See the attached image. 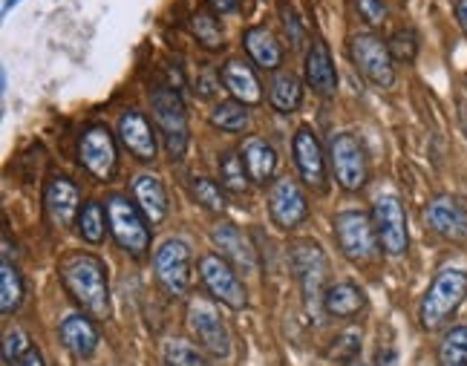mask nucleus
<instances>
[{
    "mask_svg": "<svg viewBox=\"0 0 467 366\" xmlns=\"http://www.w3.org/2000/svg\"><path fill=\"white\" fill-rule=\"evenodd\" d=\"M150 104H153V121L159 127V133L165 136L168 153L173 159H182L188 148V113L182 99L171 87H156L150 93Z\"/></svg>",
    "mask_w": 467,
    "mask_h": 366,
    "instance_id": "nucleus-5",
    "label": "nucleus"
},
{
    "mask_svg": "<svg viewBox=\"0 0 467 366\" xmlns=\"http://www.w3.org/2000/svg\"><path fill=\"white\" fill-rule=\"evenodd\" d=\"M240 156L245 162L248 179L254 182V185H268V182L275 179L277 164H280L275 144H268L265 139H245L240 148Z\"/></svg>",
    "mask_w": 467,
    "mask_h": 366,
    "instance_id": "nucleus-21",
    "label": "nucleus"
},
{
    "mask_svg": "<svg viewBox=\"0 0 467 366\" xmlns=\"http://www.w3.org/2000/svg\"><path fill=\"white\" fill-rule=\"evenodd\" d=\"M439 366H467V326H453L441 338Z\"/></svg>",
    "mask_w": 467,
    "mask_h": 366,
    "instance_id": "nucleus-33",
    "label": "nucleus"
},
{
    "mask_svg": "<svg viewBox=\"0 0 467 366\" xmlns=\"http://www.w3.org/2000/svg\"><path fill=\"white\" fill-rule=\"evenodd\" d=\"M107 219H110L113 240L133 257H145L150 248V228L148 216L139 211V205L130 203L128 196L113 193L107 199Z\"/></svg>",
    "mask_w": 467,
    "mask_h": 366,
    "instance_id": "nucleus-3",
    "label": "nucleus"
},
{
    "mask_svg": "<svg viewBox=\"0 0 467 366\" xmlns=\"http://www.w3.org/2000/svg\"><path fill=\"white\" fill-rule=\"evenodd\" d=\"M156 280L171 298H185L191 288V248L182 240H165L159 246L156 257Z\"/></svg>",
    "mask_w": 467,
    "mask_h": 366,
    "instance_id": "nucleus-12",
    "label": "nucleus"
},
{
    "mask_svg": "<svg viewBox=\"0 0 467 366\" xmlns=\"http://www.w3.org/2000/svg\"><path fill=\"white\" fill-rule=\"evenodd\" d=\"M223 84L228 87V93L243 104H260L263 101V87H260L257 72L243 58H231L223 67Z\"/></svg>",
    "mask_w": 467,
    "mask_h": 366,
    "instance_id": "nucleus-22",
    "label": "nucleus"
},
{
    "mask_svg": "<svg viewBox=\"0 0 467 366\" xmlns=\"http://www.w3.org/2000/svg\"><path fill=\"white\" fill-rule=\"evenodd\" d=\"M200 277L208 288V295L234 308V312H240V308L248 306V295H245V286L240 280L237 268H234L228 260H223L220 254H205L200 260Z\"/></svg>",
    "mask_w": 467,
    "mask_h": 366,
    "instance_id": "nucleus-10",
    "label": "nucleus"
},
{
    "mask_svg": "<svg viewBox=\"0 0 467 366\" xmlns=\"http://www.w3.org/2000/svg\"><path fill=\"white\" fill-rule=\"evenodd\" d=\"M364 306H367V298L355 283H332L327 288V295H323V308H327L329 318H340V320L355 318V315H361Z\"/></svg>",
    "mask_w": 467,
    "mask_h": 366,
    "instance_id": "nucleus-26",
    "label": "nucleus"
},
{
    "mask_svg": "<svg viewBox=\"0 0 467 366\" xmlns=\"http://www.w3.org/2000/svg\"><path fill=\"white\" fill-rule=\"evenodd\" d=\"M188 29L205 49H223L225 47V32L217 21V15H213L211 9H196L188 21Z\"/></svg>",
    "mask_w": 467,
    "mask_h": 366,
    "instance_id": "nucleus-29",
    "label": "nucleus"
},
{
    "mask_svg": "<svg viewBox=\"0 0 467 366\" xmlns=\"http://www.w3.org/2000/svg\"><path fill=\"white\" fill-rule=\"evenodd\" d=\"M289 260H292L295 277L303 288V298L312 303V300L327 295L323 286H327V280H329V260H327V254H323L320 243L295 240L289 246Z\"/></svg>",
    "mask_w": 467,
    "mask_h": 366,
    "instance_id": "nucleus-9",
    "label": "nucleus"
},
{
    "mask_svg": "<svg viewBox=\"0 0 467 366\" xmlns=\"http://www.w3.org/2000/svg\"><path fill=\"white\" fill-rule=\"evenodd\" d=\"M303 72H306V84L317 96L329 99L337 93V69L329 55V47L323 41H315L312 49L306 52V67H303Z\"/></svg>",
    "mask_w": 467,
    "mask_h": 366,
    "instance_id": "nucleus-20",
    "label": "nucleus"
},
{
    "mask_svg": "<svg viewBox=\"0 0 467 366\" xmlns=\"http://www.w3.org/2000/svg\"><path fill=\"white\" fill-rule=\"evenodd\" d=\"M24 295H26V286H24L21 271H17L12 260L4 257V268H0V312L15 315L24 303Z\"/></svg>",
    "mask_w": 467,
    "mask_h": 366,
    "instance_id": "nucleus-28",
    "label": "nucleus"
},
{
    "mask_svg": "<svg viewBox=\"0 0 467 366\" xmlns=\"http://www.w3.org/2000/svg\"><path fill=\"white\" fill-rule=\"evenodd\" d=\"M361 340L364 338H361L358 329H347V332H340V335L332 338L329 350H327V358L335 361V363L349 366V363H355L358 355H361Z\"/></svg>",
    "mask_w": 467,
    "mask_h": 366,
    "instance_id": "nucleus-34",
    "label": "nucleus"
},
{
    "mask_svg": "<svg viewBox=\"0 0 467 366\" xmlns=\"http://www.w3.org/2000/svg\"><path fill=\"white\" fill-rule=\"evenodd\" d=\"M9 366H44V355H41L38 350H32V352H26L21 361H15V363H9Z\"/></svg>",
    "mask_w": 467,
    "mask_h": 366,
    "instance_id": "nucleus-42",
    "label": "nucleus"
},
{
    "mask_svg": "<svg viewBox=\"0 0 467 366\" xmlns=\"http://www.w3.org/2000/svg\"><path fill=\"white\" fill-rule=\"evenodd\" d=\"M211 240H213V246H217L220 257L237 268V274H257V268H260L257 248L251 246V240L240 231V225L220 223L211 231Z\"/></svg>",
    "mask_w": 467,
    "mask_h": 366,
    "instance_id": "nucleus-17",
    "label": "nucleus"
},
{
    "mask_svg": "<svg viewBox=\"0 0 467 366\" xmlns=\"http://www.w3.org/2000/svg\"><path fill=\"white\" fill-rule=\"evenodd\" d=\"M133 196H136V205L139 211L148 216L150 225H159L161 219L168 216V193L161 179L150 176V173H141L133 179Z\"/></svg>",
    "mask_w": 467,
    "mask_h": 366,
    "instance_id": "nucleus-24",
    "label": "nucleus"
},
{
    "mask_svg": "<svg viewBox=\"0 0 467 366\" xmlns=\"http://www.w3.org/2000/svg\"><path fill=\"white\" fill-rule=\"evenodd\" d=\"M280 17H283V29H285V35H289V41L295 47H303V38H306V32H303V26H300L297 12L289 4H280Z\"/></svg>",
    "mask_w": 467,
    "mask_h": 366,
    "instance_id": "nucleus-39",
    "label": "nucleus"
},
{
    "mask_svg": "<svg viewBox=\"0 0 467 366\" xmlns=\"http://www.w3.org/2000/svg\"><path fill=\"white\" fill-rule=\"evenodd\" d=\"M355 9L369 26L384 24V17H387V6L381 4V0H355Z\"/></svg>",
    "mask_w": 467,
    "mask_h": 366,
    "instance_id": "nucleus-40",
    "label": "nucleus"
},
{
    "mask_svg": "<svg viewBox=\"0 0 467 366\" xmlns=\"http://www.w3.org/2000/svg\"><path fill=\"white\" fill-rule=\"evenodd\" d=\"M119 139H121L124 148L130 151V156L139 159V162H153L156 153H159L153 127L145 119V113H139V110H128V113H121V119H119Z\"/></svg>",
    "mask_w": 467,
    "mask_h": 366,
    "instance_id": "nucleus-18",
    "label": "nucleus"
},
{
    "mask_svg": "<svg viewBox=\"0 0 467 366\" xmlns=\"http://www.w3.org/2000/svg\"><path fill=\"white\" fill-rule=\"evenodd\" d=\"M78 159L84 168L93 173L96 179L107 182L113 179L116 173V164H119V151H116V139L113 133L107 131V127L96 124L89 127V131L81 136V144H78Z\"/></svg>",
    "mask_w": 467,
    "mask_h": 366,
    "instance_id": "nucleus-14",
    "label": "nucleus"
},
{
    "mask_svg": "<svg viewBox=\"0 0 467 366\" xmlns=\"http://www.w3.org/2000/svg\"><path fill=\"white\" fill-rule=\"evenodd\" d=\"M44 211L56 228H69L73 225V219H78V214H81L78 188L64 176L49 179V185L44 191Z\"/></svg>",
    "mask_w": 467,
    "mask_h": 366,
    "instance_id": "nucleus-19",
    "label": "nucleus"
},
{
    "mask_svg": "<svg viewBox=\"0 0 467 366\" xmlns=\"http://www.w3.org/2000/svg\"><path fill=\"white\" fill-rule=\"evenodd\" d=\"M191 193H193V199H196V203H200L205 211H211V214L225 211V196H223L220 182H213V179H208V176H193V179H191Z\"/></svg>",
    "mask_w": 467,
    "mask_h": 366,
    "instance_id": "nucleus-35",
    "label": "nucleus"
},
{
    "mask_svg": "<svg viewBox=\"0 0 467 366\" xmlns=\"http://www.w3.org/2000/svg\"><path fill=\"white\" fill-rule=\"evenodd\" d=\"M32 350H35V346L29 343V335L24 332V329H9L6 338H4V361L6 363L21 361Z\"/></svg>",
    "mask_w": 467,
    "mask_h": 366,
    "instance_id": "nucleus-38",
    "label": "nucleus"
},
{
    "mask_svg": "<svg viewBox=\"0 0 467 366\" xmlns=\"http://www.w3.org/2000/svg\"><path fill=\"white\" fill-rule=\"evenodd\" d=\"M329 164L344 191H361L369 179L367 153L352 133H335L329 139Z\"/></svg>",
    "mask_w": 467,
    "mask_h": 366,
    "instance_id": "nucleus-7",
    "label": "nucleus"
},
{
    "mask_svg": "<svg viewBox=\"0 0 467 366\" xmlns=\"http://www.w3.org/2000/svg\"><path fill=\"white\" fill-rule=\"evenodd\" d=\"M220 182L223 188L231 191V193H245L248 191V171H245V162L240 153L234 151H225L220 156Z\"/></svg>",
    "mask_w": 467,
    "mask_h": 366,
    "instance_id": "nucleus-32",
    "label": "nucleus"
},
{
    "mask_svg": "<svg viewBox=\"0 0 467 366\" xmlns=\"http://www.w3.org/2000/svg\"><path fill=\"white\" fill-rule=\"evenodd\" d=\"M456 17H459L462 29L467 32V0H456Z\"/></svg>",
    "mask_w": 467,
    "mask_h": 366,
    "instance_id": "nucleus-43",
    "label": "nucleus"
},
{
    "mask_svg": "<svg viewBox=\"0 0 467 366\" xmlns=\"http://www.w3.org/2000/svg\"><path fill=\"white\" fill-rule=\"evenodd\" d=\"M292 153H295L300 179L306 182L309 188H317V191L327 188V156H323V148L312 127L306 124L297 127V133L292 139Z\"/></svg>",
    "mask_w": 467,
    "mask_h": 366,
    "instance_id": "nucleus-16",
    "label": "nucleus"
},
{
    "mask_svg": "<svg viewBox=\"0 0 467 366\" xmlns=\"http://www.w3.org/2000/svg\"><path fill=\"white\" fill-rule=\"evenodd\" d=\"M467 298V271L462 268H444L436 274V280L430 283L424 291L421 306H419V318L424 329H439L451 320L459 306Z\"/></svg>",
    "mask_w": 467,
    "mask_h": 366,
    "instance_id": "nucleus-2",
    "label": "nucleus"
},
{
    "mask_svg": "<svg viewBox=\"0 0 467 366\" xmlns=\"http://www.w3.org/2000/svg\"><path fill=\"white\" fill-rule=\"evenodd\" d=\"M15 4H21V0H6V4H4V12H9V9H12Z\"/></svg>",
    "mask_w": 467,
    "mask_h": 366,
    "instance_id": "nucleus-44",
    "label": "nucleus"
},
{
    "mask_svg": "<svg viewBox=\"0 0 467 366\" xmlns=\"http://www.w3.org/2000/svg\"><path fill=\"white\" fill-rule=\"evenodd\" d=\"M268 214H272L275 225L283 231L297 228L303 219L309 216V203L306 193L300 191L297 182L292 179H277L272 191H268Z\"/></svg>",
    "mask_w": 467,
    "mask_h": 366,
    "instance_id": "nucleus-15",
    "label": "nucleus"
},
{
    "mask_svg": "<svg viewBox=\"0 0 467 366\" xmlns=\"http://www.w3.org/2000/svg\"><path fill=\"white\" fill-rule=\"evenodd\" d=\"M335 240L352 263H372L379 257V231L364 211H340L335 216Z\"/></svg>",
    "mask_w": 467,
    "mask_h": 366,
    "instance_id": "nucleus-4",
    "label": "nucleus"
},
{
    "mask_svg": "<svg viewBox=\"0 0 467 366\" xmlns=\"http://www.w3.org/2000/svg\"><path fill=\"white\" fill-rule=\"evenodd\" d=\"M107 225H110V219H107V208L101 203H87L78 214V234L81 240L89 243V246H99L107 234Z\"/></svg>",
    "mask_w": 467,
    "mask_h": 366,
    "instance_id": "nucleus-31",
    "label": "nucleus"
},
{
    "mask_svg": "<svg viewBox=\"0 0 467 366\" xmlns=\"http://www.w3.org/2000/svg\"><path fill=\"white\" fill-rule=\"evenodd\" d=\"M161 355H165V366H208V361L200 355V350L185 340H168Z\"/></svg>",
    "mask_w": 467,
    "mask_h": 366,
    "instance_id": "nucleus-37",
    "label": "nucleus"
},
{
    "mask_svg": "<svg viewBox=\"0 0 467 366\" xmlns=\"http://www.w3.org/2000/svg\"><path fill=\"white\" fill-rule=\"evenodd\" d=\"M58 335H61V343H64V350L69 355H76V358H89L96 352V346H99V329L93 323V318H84V315H69L61 329H58Z\"/></svg>",
    "mask_w": 467,
    "mask_h": 366,
    "instance_id": "nucleus-23",
    "label": "nucleus"
},
{
    "mask_svg": "<svg viewBox=\"0 0 467 366\" xmlns=\"http://www.w3.org/2000/svg\"><path fill=\"white\" fill-rule=\"evenodd\" d=\"M387 47L392 52V61L412 64L419 55V35H416V29H395Z\"/></svg>",
    "mask_w": 467,
    "mask_h": 366,
    "instance_id": "nucleus-36",
    "label": "nucleus"
},
{
    "mask_svg": "<svg viewBox=\"0 0 467 366\" xmlns=\"http://www.w3.org/2000/svg\"><path fill=\"white\" fill-rule=\"evenodd\" d=\"M243 47H245V52L251 55V58H254L257 67H263V69H280V64H283V47L277 44L272 29H265V26L245 29Z\"/></svg>",
    "mask_w": 467,
    "mask_h": 366,
    "instance_id": "nucleus-25",
    "label": "nucleus"
},
{
    "mask_svg": "<svg viewBox=\"0 0 467 366\" xmlns=\"http://www.w3.org/2000/svg\"><path fill=\"white\" fill-rule=\"evenodd\" d=\"M61 283L67 286L69 298H73L87 318L107 320L110 318V283H107V268L93 254H67L58 266Z\"/></svg>",
    "mask_w": 467,
    "mask_h": 366,
    "instance_id": "nucleus-1",
    "label": "nucleus"
},
{
    "mask_svg": "<svg viewBox=\"0 0 467 366\" xmlns=\"http://www.w3.org/2000/svg\"><path fill=\"white\" fill-rule=\"evenodd\" d=\"M424 223L447 243H467V205L451 193L430 199L424 205Z\"/></svg>",
    "mask_w": 467,
    "mask_h": 366,
    "instance_id": "nucleus-13",
    "label": "nucleus"
},
{
    "mask_svg": "<svg viewBox=\"0 0 467 366\" xmlns=\"http://www.w3.org/2000/svg\"><path fill=\"white\" fill-rule=\"evenodd\" d=\"M188 329L211 358L223 361L231 355V335H228V329L217 312V306H213L211 300L193 298L188 303Z\"/></svg>",
    "mask_w": 467,
    "mask_h": 366,
    "instance_id": "nucleus-8",
    "label": "nucleus"
},
{
    "mask_svg": "<svg viewBox=\"0 0 467 366\" xmlns=\"http://www.w3.org/2000/svg\"><path fill=\"white\" fill-rule=\"evenodd\" d=\"M240 6V0H208V9L213 12V15H231L234 9Z\"/></svg>",
    "mask_w": 467,
    "mask_h": 366,
    "instance_id": "nucleus-41",
    "label": "nucleus"
},
{
    "mask_svg": "<svg viewBox=\"0 0 467 366\" xmlns=\"http://www.w3.org/2000/svg\"><path fill=\"white\" fill-rule=\"evenodd\" d=\"M349 58L364 78L375 87L389 89L395 84V61L389 47L372 32H358L349 38Z\"/></svg>",
    "mask_w": 467,
    "mask_h": 366,
    "instance_id": "nucleus-6",
    "label": "nucleus"
},
{
    "mask_svg": "<svg viewBox=\"0 0 467 366\" xmlns=\"http://www.w3.org/2000/svg\"><path fill=\"white\" fill-rule=\"evenodd\" d=\"M268 101L277 113H295L303 101V84L295 72H275L272 84H268Z\"/></svg>",
    "mask_w": 467,
    "mask_h": 366,
    "instance_id": "nucleus-27",
    "label": "nucleus"
},
{
    "mask_svg": "<svg viewBox=\"0 0 467 366\" xmlns=\"http://www.w3.org/2000/svg\"><path fill=\"white\" fill-rule=\"evenodd\" d=\"M211 124L225 133H243L248 127V104H243L237 99L220 101L211 110Z\"/></svg>",
    "mask_w": 467,
    "mask_h": 366,
    "instance_id": "nucleus-30",
    "label": "nucleus"
},
{
    "mask_svg": "<svg viewBox=\"0 0 467 366\" xmlns=\"http://www.w3.org/2000/svg\"><path fill=\"white\" fill-rule=\"evenodd\" d=\"M372 223H375V231H379V243H381L384 254H389V257H401V254H407L410 231H407V214H404V205L399 196L381 193L375 199Z\"/></svg>",
    "mask_w": 467,
    "mask_h": 366,
    "instance_id": "nucleus-11",
    "label": "nucleus"
}]
</instances>
